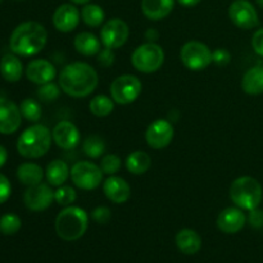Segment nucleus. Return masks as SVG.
<instances>
[{"label":"nucleus","instance_id":"f257e3e1","mask_svg":"<svg viewBox=\"0 0 263 263\" xmlns=\"http://www.w3.org/2000/svg\"><path fill=\"white\" fill-rule=\"evenodd\" d=\"M99 76L90 64L74 62L67 64L59 73V86L62 91L72 98H85L98 86Z\"/></svg>","mask_w":263,"mask_h":263},{"label":"nucleus","instance_id":"f03ea898","mask_svg":"<svg viewBox=\"0 0 263 263\" xmlns=\"http://www.w3.org/2000/svg\"><path fill=\"white\" fill-rule=\"evenodd\" d=\"M48 31L41 23L28 21L18 25L9 39L10 50L17 55L31 57L39 54L46 45Z\"/></svg>","mask_w":263,"mask_h":263},{"label":"nucleus","instance_id":"7ed1b4c3","mask_svg":"<svg viewBox=\"0 0 263 263\" xmlns=\"http://www.w3.org/2000/svg\"><path fill=\"white\" fill-rule=\"evenodd\" d=\"M53 141L50 130L44 125L30 126L20 135L17 140V151L22 157L36 159L45 156Z\"/></svg>","mask_w":263,"mask_h":263},{"label":"nucleus","instance_id":"20e7f679","mask_svg":"<svg viewBox=\"0 0 263 263\" xmlns=\"http://www.w3.org/2000/svg\"><path fill=\"white\" fill-rule=\"evenodd\" d=\"M89 216L86 211L76 205H68L58 213L55 218V231L66 241L79 240L86 233Z\"/></svg>","mask_w":263,"mask_h":263},{"label":"nucleus","instance_id":"39448f33","mask_svg":"<svg viewBox=\"0 0 263 263\" xmlns=\"http://www.w3.org/2000/svg\"><path fill=\"white\" fill-rule=\"evenodd\" d=\"M230 198L234 204L241 210H256L262 202V185L254 177H238V179L234 180L230 186Z\"/></svg>","mask_w":263,"mask_h":263},{"label":"nucleus","instance_id":"423d86ee","mask_svg":"<svg viewBox=\"0 0 263 263\" xmlns=\"http://www.w3.org/2000/svg\"><path fill=\"white\" fill-rule=\"evenodd\" d=\"M131 63L143 73L157 72L164 63V51L158 44L146 43L139 45L131 55Z\"/></svg>","mask_w":263,"mask_h":263},{"label":"nucleus","instance_id":"0eeeda50","mask_svg":"<svg viewBox=\"0 0 263 263\" xmlns=\"http://www.w3.org/2000/svg\"><path fill=\"white\" fill-rule=\"evenodd\" d=\"M180 59L190 71H202L212 63V51L200 41H187L181 46Z\"/></svg>","mask_w":263,"mask_h":263},{"label":"nucleus","instance_id":"6e6552de","mask_svg":"<svg viewBox=\"0 0 263 263\" xmlns=\"http://www.w3.org/2000/svg\"><path fill=\"white\" fill-rule=\"evenodd\" d=\"M143 85L134 74H122L113 80L110 84V95L117 104H130L134 103L141 94Z\"/></svg>","mask_w":263,"mask_h":263},{"label":"nucleus","instance_id":"1a4fd4ad","mask_svg":"<svg viewBox=\"0 0 263 263\" xmlns=\"http://www.w3.org/2000/svg\"><path fill=\"white\" fill-rule=\"evenodd\" d=\"M71 180L80 189L94 190L103 182V171L92 162L80 161L72 166Z\"/></svg>","mask_w":263,"mask_h":263},{"label":"nucleus","instance_id":"9d476101","mask_svg":"<svg viewBox=\"0 0 263 263\" xmlns=\"http://www.w3.org/2000/svg\"><path fill=\"white\" fill-rule=\"evenodd\" d=\"M130 36V28L125 21L120 18H112L103 25L100 31V41L105 48L118 49L127 41Z\"/></svg>","mask_w":263,"mask_h":263},{"label":"nucleus","instance_id":"9b49d317","mask_svg":"<svg viewBox=\"0 0 263 263\" xmlns=\"http://www.w3.org/2000/svg\"><path fill=\"white\" fill-rule=\"evenodd\" d=\"M229 17L231 22L239 28L251 30L258 26V13L248 0H235L229 7Z\"/></svg>","mask_w":263,"mask_h":263},{"label":"nucleus","instance_id":"f8f14e48","mask_svg":"<svg viewBox=\"0 0 263 263\" xmlns=\"http://www.w3.org/2000/svg\"><path fill=\"white\" fill-rule=\"evenodd\" d=\"M174 136L175 128L172 123L170 121L159 118V120L153 121L146 128L145 140L152 149L159 151V149L168 146Z\"/></svg>","mask_w":263,"mask_h":263},{"label":"nucleus","instance_id":"ddd939ff","mask_svg":"<svg viewBox=\"0 0 263 263\" xmlns=\"http://www.w3.org/2000/svg\"><path fill=\"white\" fill-rule=\"evenodd\" d=\"M54 200V192L51 190L50 185L40 184L28 186V189L23 195L25 205L33 212H41L48 210Z\"/></svg>","mask_w":263,"mask_h":263},{"label":"nucleus","instance_id":"4468645a","mask_svg":"<svg viewBox=\"0 0 263 263\" xmlns=\"http://www.w3.org/2000/svg\"><path fill=\"white\" fill-rule=\"evenodd\" d=\"M22 122L21 109L9 99L0 98V134L10 135L20 128Z\"/></svg>","mask_w":263,"mask_h":263},{"label":"nucleus","instance_id":"2eb2a0df","mask_svg":"<svg viewBox=\"0 0 263 263\" xmlns=\"http://www.w3.org/2000/svg\"><path fill=\"white\" fill-rule=\"evenodd\" d=\"M53 141L64 151L74 149L80 144V131L76 125L69 121H61L51 131Z\"/></svg>","mask_w":263,"mask_h":263},{"label":"nucleus","instance_id":"dca6fc26","mask_svg":"<svg viewBox=\"0 0 263 263\" xmlns=\"http://www.w3.org/2000/svg\"><path fill=\"white\" fill-rule=\"evenodd\" d=\"M81 13L73 4H62L53 14V25L61 32H71L79 26Z\"/></svg>","mask_w":263,"mask_h":263},{"label":"nucleus","instance_id":"f3484780","mask_svg":"<svg viewBox=\"0 0 263 263\" xmlns=\"http://www.w3.org/2000/svg\"><path fill=\"white\" fill-rule=\"evenodd\" d=\"M55 74V67L46 59H33L26 67V77L36 85H44L51 82Z\"/></svg>","mask_w":263,"mask_h":263},{"label":"nucleus","instance_id":"a211bd4d","mask_svg":"<svg viewBox=\"0 0 263 263\" xmlns=\"http://www.w3.org/2000/svg\"><path fill=\"white\" fill-rule=\"evenodd\" d=\"M247 217L239 207H229L221 211L217 217V226L222 233L236 234L244 228Z\"/></svg>","mask_w":263,"mask_h":263},{"label":"nucleus","instance_id":"6ab92c4d","mask_svg":"<svg viewBox=\"0 0 263 263\" xmlns=\"http://www.w3.org/2000/svg\"><path fill=\"white\" fill-rule=\"evenodd\" d=\"M103 192L105 197L116 204H123L131 197V187L128 182L122 177L115 175L109 176L103 182Z\"/></svg>","mask_w":263,"mask_h":263},{"label":"nucleus","instance_id":"aec40b11","mask_svg":"<svg viewBox=\"0 0 263 263\" xmlns=\"http://www.w3.org/2000/svg\"><path fill=\"white\" fill-rule=\"evenodd\" d=\"M175 0H141V10L148 20L161 21L171 14Z\"/></svg>","mask_w":263,"mask_h":263},{"label":"nucleus","instance_id":"412c9836","mask_svg":"<svg viewBox=\"0 0 263 263\" xmlns=\"http://www.w3.org/2000/svg\"><path fill=\"white\" fill-rule=\"evenodd\" d=\"M176 246L184 254L193 256L202 248V239L197 231L192 229H182L176 235Z\"/></svg>","mask_w":263,"mask_h":263},{"label":"nucleus","instance_id":"4be33fe9","mask_svg":"<svg viewBox=\"0 0 263 263\" xmlns=\"http://www.w3.org/2000/svg\"><path fill=\"white\" fill-rule=\"evenodd\" d=\"M73 45L77 53L82 54L85 57L97 55L102 50V41H100V39H98L94 33L86 32V31L80 32L74 37Z\"/></svg>","mask_w":263,"mask_h":263},{"label":"nucleus","instance_id":"5701e85b","mask_svg":"<svg viewBox=\"0 0 263 263\" xmlns=\"http://www.w3.org/2000/svg\"><path fill=\"white\" fill-rule=\"evenodd\" d=\"M69 176H71V171H69L68 164L61 159L51 161L45 170L46 181L50 186H62Z\"/></svg>","mask_w":263,"mask_h":263},{"label":"nucleus","instance_id":"b1692460","mask_svg":"<svg viewBox=\"0 0 263 263\" xmlns=\"http://www.w3.org/2000/svg\"><path fill=\"white\" fill-rule=\"evenodd\" d=\"M241 89L249 95L263 94V66L252 67L244 73Z\"/></svg>","mask_w":263,"mask_h":263},{"label":"nucleus","instance_id":"393cba45","mask_svg":"<svg viewBox=\"0 0 263 263\" xmlns=\"http://www.w3.org/2000/svg\"><path fill=\"white\" fill-rule=\"evenodd\" d=\"M0 73L8 82L20 81L23 74L22 62L14 54H5L0 61Z\"/></svg>","mask_w":263,"mask_h":263},{"label":"nucleus","instance_id":"a878e982","mask_svg":"<svg viewBox=\"0 0 263 263\" xmlns=\"http://www.w3.org/2000/svg\"><path fill=\"white\" fill-rule=\"evenodd\" d=\"M44 170L41 168L39 164L31 163V162H26L22 163L17 168V177L23 185L26 186H32V185H37L43 181L44 179Z\"/></svg>","mask_w":263,"mask_h":263},{"label":"nucleus","instance_id":"bb28decb","mask_svg":"<svg viewBox=\"0 0 263 263\" xmlns=\"http://www.w3.org/2000/svg\"><path fill=\"white\" fill-rule=\"evenodd\" d=\"M152 166V158L143 151H135L126 158V168L133 175H144Z\"/></svg>","mask_w":263,"mask_h":263},{"label":"nucleus","instance_id":"cd10ccee","mask_svg":"<svg viewBox=\"0 0 263 263\" xmlns=\"http://www.w3.org/2000/svg\"><path fill=\"white\" fill-rule=\"evenodd\" d=\"M81 18L90 27H99L105 20V13L103 8L98 4H85L81 10Z\"/></svg>","mask_w":263,"mask_h":263},{"label":"nucleus","instance_id":"c85d7f7f","mask_svg":"<svg viewBox=\"0 0 263 263\" xmlns=\"http://www.w3.org/2000/svg\"><path fill=\"white\" fill-rule=\"evenodd\" d=\"M89 109L97 117H105L115 109V100L107 95H97L90 100Z\"/></svg>","mask_w":263,"mask_h":263},{"label":"nucleus","instance_id":"c756f323","mask_svg":"<svg viewBox=\"0 0 263 263\" xmlns=\"http://www.w3.org/2000/svg\"><path fill=\"white\" fill-rule=\"evenodd\" d=\"M82 151L90 158H100L105 152V143L98 135H90L82 143Z\"/></svg>","mask_w":263,"mask_h":263},{"label":"nucleus","instance_id":"7c9ffc66","mask_svg":"<svg viewBox=\"0 0 263 263\" xmlns=\"http://www.w3.org/2000/svg\"><path fill=\"white\" fill-rule=\"evenodd\" d=\"M20 109L23 117L30 122H37L41 118V107L35 99L27 98V99L22 100Z\"/></svg>","mask_w":263,"mask_h":263},{"label":"nucleus","instance_id":"2f4dec72","mask_svg":"<svg viewBox=\"0 0 263 263\" xmlns=\"http://www.w3.org/2000/svg\"><path fill=\"white\" fill-rule=\"evenodd\" d=\"M21 226V218L14 213H7L0 217V231L4 235H14L20 231Z\"/></svg>","mask_w":263,"mask_h":263},{"label":"nucleus","instance_id":"473e14b6","mask_svg":"<svg viewBox=\"0 0 263 263\" xmlns=\"http://www.w3.org/2000/svg\"><path fill=\"white\" fill-rule=\"evenodd\" d=\"M76 190L71 186H66V185L58 186V189L54 192V200H55L59 205H63V207L72 205V203L76 200Z\"/></svg>","mask_w":263,"mask_h":263},{"label":"nucleus","instance_id":"72a5a7b5","mask_svg":"<svg viewBox=\"0 0 263 263\" xmlns=\"http://www.w3.org/2000/svg\"><path fill=\"white\" fill-rule=\"evenodd\" d=\"M61 86H58L57 84H54L53 81L48 82V84L40 85L37 90V97L39 99L43 100V102H54L59 98L61 95Z\"/></svg>","mask_w":263,"mask_h":263},{"label":"nucleus","instance_id":"f704fd0d","mask_svg":"<svg viewBox=\"0 0 263 263\" xmlns=\"http://www.w3.org/2000/svg\"><path fill=\"white\" fill-rule=\"evenodd\" d=\"M121 166H122V161L116 154H105V156H103L102 162H100V168H102L103 174L109 175V176L117 174L120 171Z\"/></svg>","mask_w":263,"mask_h":263},{"label":"nucleus","instance_id":"c9c22d12","mask_svg":"<svg viewBox=\"0 0 263 263\" xmlns=\"http://www.w3.org/2000/svg\"><path fill=\"white\" fill-rule=\"evenodd\" d=\"M231 62V54L228 49L217 48L215 51H212V63H215L218 67L228 66Z\"/></svg>","mask_w":263,"mask_h":263},{"label":"nucleus","instance_id":"e433bc0d","mask_svg":"<svg viewBox=\"0 0 263 263\" xmlns=\"http://www.w3.org/2000/svg\"><path fill=\"white\" fill-rule=\"evenodd\" d=\"M91 217L95 222L100 223V225H105L110 221L112 218V212L108 207H104V205H99V207L95 208L91 212Z\"/></svg>","mask_w":263,"mask_h":263},{"label":"nucleus","instance_id":"4c0bfd02","mask_svg":"<svg viewBox=\"0 0 263 263\" xmlns=\"http://www.w3.org/2000/svg\"><path fill=\"white\" fill-rule=\"evenodd\" d=\"M98 63L102 67H110L115 63V53L113 49L104 48L98 53Z\"/></svg>","mask_w":263,"mask_h":263},{"label":"nucleus","instance_id":"58836bf2","mask_svg":"<svg viewBox=\"0 0 263 263\" xmlns=\"http://www.w3.org/2000/svg\"><path fill=\"white\" fill-rule=\"evenodd\" d=\"M12 193V185H10L9 180L7 176L0 174V204L7 202Z\"/></svg>","mask_w":263,"mask_h":263},{"label":"nucleus","instance_id":"ea45409f","mask_svg":"<svg viewBox=\"0 0 263 263\" xmlns=\"http://www.w3.org/2000/svg\"><path fill=\"white\" fill-rule=\"evenodd\" d=\"M252 46L258 55L263 57V28H259L254 32L253 39H252Z\"/></svg>","mask_w":263,"mask_h":263},{"label":"nucleus","instance_id":"a19ab883","mask_svg":"<svg viewBox=\"0 0 263 263\" xmlns=\"http://www.w3.org/2000/svg\"><path fill=\"white\" fill-rule=\"evenodd\" d=\"M249 223H251L253 228H262L263 226V211L259 210H253L249 211Z\"/></svg>","mask_w":263,"mask_h":263},{"label":"nucleus","instance_id":"79ce46f5","mask_svg":"<svg viewBox=\"0 0 263 263\" xmlns=\"http://www.w3.org/2000/svg\"><path fill=\"white\" fill-rule=\"evenodd\" d=\"M145 37H146V40H149V43H154V40H157V39H158V32H157L156 30H153V28H151V30L146 31Z\"/></svg>","mask_w":263,"mask_h":263},{"label":"nucleus","instance_id":"37998d69","mask_svg":"<svg viewBox=\"0 0 263 263\" xmlns=\"http://www.w3.org/2000/svg\"><path fill=\"white\" fill-rule=\"evenodd\" d=\"M8 159V153H7V149L4 148L3 145H0V168L5 164Z\"/></svg>","mask_w":263,"mask_h":263},{"label":"nucleus","instance_id":"c03bdc74","mask_svg":"<svg viewBox=\"0 0 263 263\" xmlns=\"http://www.w3.org/2000/svg\"><path fill=\"white\" fill-rule=\"evenodd\" d=\"M177 2L181 5H184V7H195V5L199 4L202 0H177Z\"/></svg>","mask_w":263,"mask_h":263},{"label":"nucleus","instance_id":"a18cd8bd","mask_svg":"<svg viewBox=\"0 0 263 263\" xmlns=\"http://www.w3.org/2000/svg\"><path fill=\"white\" fill-rule=\"evenodd\" d=\"M72 3H74V4H87V3L90 2V0H71Z\"/></svg>","mask_w":263,"mask_h":263},{"label":"nucleus","instance_id":"49530a36","mask_svg":"<svg viewBox=\"0 0 263 263\" xmlns=\"http://www.w3.org/2000/svg\"><path fill=\"white\" fill-rule=\"evenodd\" d=\"M256 2H257V4L259 5V7L263 8V0H256Z\"/></svg>","mask_w":263,"mask_h":263},{"label":"nucleus","instance_id":"de8ad7c7","mask_svg":"<svg viewBox=\"0 0 263 263\" xmlns=\"http://www.w3.org/2000/svg\"><path fill=\"white\" fill-rule=\"evenodd\" d=\"M0 3H2V0H0Z\"/></svg>","mask_w":263,"mask_h":263}]
</instances>
